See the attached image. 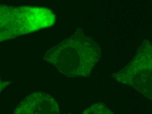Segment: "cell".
<instances>
[{"mask_svg": "<svg viewBox=\"0 0 152 114\" xmlns=\"http://www.w3.org/2000/svg\"><path fill=\"white\" fill-rule=\"evenodd\" d=\"M101 57V49L90 37L76 32L48 49L43 59L69 78L88 77Z\"/></svg>", "mask_w": 152, "mask_h": 114, "instance_id": "1", "label": "cell"}, {"mask_svg": "<svg viewBox=\"0 0 152 114\" xmlns=\"http://www.w3.org/2000/svg\"><path fill=\"white\" fill-rule=\"evenodd\" d=\"M53 11L40 6L0 4V42L52 26Z\"/></svg>", "mask_w": 152, "mask_h": 114, "instance_id": "2", "label": "cell"}, {"mask_svg": "<svg viewBox=\"0 0 152 114\" xmlns=\"http://www.w3.org/2000/svg\"><path fill=\"white\" fill-rule=\"evenodd\" d=\"M150 44L146 42L143 44L129 65L115 74L114 77L118 81L133 87L145 97L151 98L152 50Z\"/></svg>", "mask_w": 152, "mask_h": 114, "instance_id": "3", "label": "cell"}, {"mask_svg": "<svg viewBox=\"0 0 152 114\" xmlns=\"http://www.w3.org/2000/svg\"><path fill=\"white\" fill-rule=\"evenodd\" d=\"M59 105L46 93L36 92L27 95L17 105L14 114H60Z\"/></svg>", "mask_w": 152, "mask_h": 114, "instance_id": "4", "label": "cell"}, {"mask_svg": "<svg viewBox=\"0 0 152 114\" xmlns=\"http://www.w3.org/2000/svg\"><path fill=\"white\" fill-rule=\"evenodd\" d=\"M82 114H113L104 104H94L84 110Z\"/></svg>", "mask_w": 152, "mask_h": 114, "instance_id": "5", "label": "cell"}, {"mask_svg": "<svg viewBox=\"0 0 152 114\" xmlns=\"http://www.w3.org/2000/svg\"><path fill=\"white\" fill-rule=\"evenodd\" d=\"M11 83V82L3 81L0 78V93L7 86L10 85Z\"/></svg>", "mask_w": 152, "mask_h": 114, "instance_id": "6", "label": "cell"}]
</instances>
